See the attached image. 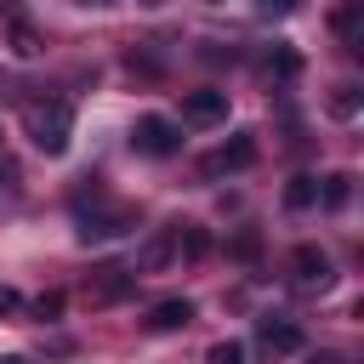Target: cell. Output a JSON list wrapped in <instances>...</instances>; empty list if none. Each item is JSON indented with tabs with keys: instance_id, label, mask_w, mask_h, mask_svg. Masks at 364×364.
Instances as JSON below:
<instances>
[{
	"instance_id": "13",
	"label": "cell",
	"mask_w": 364,
	"mask_h": 364,
	"mask_svg": "<svg viewBox=\"0 0 364 364\" xmlns=\"http://www.w3.org/2000/svg\"><path fill=\"white\" fill-rule=\"evenodd\" d=\"M313 205H318V176H307V171L290 176L284 182V210H313Z\"/></svg>"
},
{
	"instance_id": "2",
	"label": "cell",
	"mask_w": 364,
	"mask_h": 364,
	"mask_svg": "<svg viewBox=\"0 0 364 364\" xmlns=\"http://www.w3.org/2000/svg\"><path fill=\"white\" fill-rule=\"evenodd\" d=\"M74 222H80V228H74L80 245H108V239H125V233L136 228V210H131V205H97V210H80Z\"/></svg>"
},
{
	"instance_id": "7",
	"label": "cell",
	"mask_w": 364,
	"mask_h": 364,
	"mask_svg": "<svg viewBox=\"0 0 364 364\" xmlns=\"http://www.w3.org/2000/svg\"><path fill=\"white\" fill-rule=\"evenodd\" d=\"M182 119L188 125H222L228 119V91H182Z\"/></svg>"
},
{
	"instance_id": "11",
	"label": "cell",
	"mask_w": 364,
	"mask_h": 364,
	"mask_svg": "<svg viewBox=\"0 0 364 364\" xmlns=\"http://www.w3.org/2000/svg\"><path fill=\"white\" fill-rule=\"evenodd\" d=\"M353 199V171H330V176H318V205L324 210H341Z\"/></svg>"
},
{
	"instance_id": "22",
	"label": "cell",
	"mask_w": 364,
	"mask_h": 364,
	"mask_svg": "<svg viewBox=\"0 0 364 364\" xmlns=\"http://www.w3.org/2000/svg\"><path fill=\"white\" fill-rule=\"evenodd\" d=\"M0 364H28V358H23V353H6V358H0Z\"/></svg>"
},
{
	"instance_id": "12",
	"label": "cell",
	"mask_w": 364,
	"mask_h": 364,
	"mask_svg": "<svg viewBox=\"0 0 364 364\" xmlns=\"http://www.w3.org/2000/svg\"><path fill=\"white\" fill-rule=\"evenodd\" d=\"M262 74H267V80H296V74H301V51H296V46H273L267 63H262Z\"/></svg>"
},
{
	"instance_id": "16",
	"label": "cell",
	"mask_w": 364,
	"mask_h": 364,
	"mask_svg": "<svg viewBox=\"0 0 364 364\" xmlns=\"http://www.w3.org/2000/svg\"><path fill=\"white\" fill-rule=\"evenodd\" d=\"M11 51H17V57H40V34H34L23 17H11Z\"/></svg>"
},
{
	"instance_id": "1",
	"label": "cell",
	"mask_w": 364,
	"mask_h": 364,
	"mask_svg": "<svg viewBox=\"0 0 364 364\" xmlns=\"http://www.w3.org/2000/svg\"><path fill=\"white\" fill-rule=\"evenodd\" d=\"M23 131L40 154H68V136H74V108L63 97H34L23 102Z\"/></svg>"
},
{
	"instance_id": "6",
	"label": "cell",
	"mask_w": 364,
	"mask_h": 364,
	"mask_svg": "<svg viewBox=\"0 0 364 364\" xmlns=\"http://www.w3.org/2000/svg\"><path fill=\"white\" fill-rule=\"evenodd\" d=\"M250 165H256V136H250V131H233V136L205 159L210 176H222V171H250Z\"/></svg>"
},
{
	"instance_id": "10",
	"label": "cell",
	"mask_w": 364,
	"mask_h": 364,
	"mask_svg": "<svg viewBox=\"0 0 364 364\" xmlns=\"http://www.w3.org/2000/svg\"><path fill=\"white\" fill-rule=\"evenodd\" d=\"M188 324H193V301L188 296H171V301H159L148 313V330L154 336H171V330H188Z\"/></svg>"
},
{
	"instance_id": "5",
	"label": "cell",
	"mask_w": 364,
	"mask_h": 364,
	"mask_svg": "<svg viewBox=\"0 0 364 364\" xmlns=\"http://www.w3.org/2000/svg\"><path fill=\"white\" fill-rule=\"evenodd\" d=\"M136 290V273L131 267H97V279L85 284V301L91 307H114V301H125Z\"/></svg>"
},
{
	"instance_id": "18",
	"label": "cell",
	"mask_w": 364,
	"mask_h": 364,
	"mask_svg": "<svg viewBox=\"0 0 364 364\" xmlns=\"http://www.w3.org/2000/svg\"><path fill=\"white\" fill-rule=\"evenodd\" d=\"M205 364H245V347H239V341H216V347L205 353Z\"/></svg>"
},
{
	"instance_id": "15",
	"label": "cell",
	"mask_w": 364,
	"mask_h": 364,
	"mask_svg": "<svg viewBox=\"0 0 364 364\" xmlns=\"http://www.w3.org/2000/svg\"><path fill=\"white\" fill-rule=\"evenodd\" d=\"M358 102H364V91H358V85H336V91H330V114H336V119H353V114H358Z\"/></svg>"
},
{
	"instance_id": "19",
	"label": "cell",
	"mask_w": 364,
	"mask_h": 364,
	"mask_svg": "<svg viewBox=\"0 0 364 364\" xmlns=\"http://www.w3.org/2000/svg\"><path fill=\"white\" fill-rule=\"evenodd\" d=\"M63 313V290H46L40 301H34V318H57Z\"/></svg>"
},
{
	"instance_id": "8",
	"label": "cell",
	"mask_w": 364,
	"mask_h": 364,
	"mask_svg": "<svg viewBox=\"0 0 364 364\" xmlns=\"http://www.w3.org/2000/svg\"><path fill=\"white\" fill-rule=\"evenodd\" d=\"M256 341L267 353H301V324L284 313H267V318H256Z\"/></svg>"
},
{
	"instance_id": "4",
	"label": "cell",
	"mask_w": 364,
	"mask_h": 364,
	"mask_svg": "<svg viewBox=\"0 0 364 364\" xmlns=\"http://www.w3.org/2000/svg\"><path fill=\"white\" fill-rule=\"evenodd\" d=\"M290 279H296L301 290H330V284H336V262H330L318 245H296V250H290Z\"/></svg>"
},
{
	"instance_id": "20",
	"label": "cell",
	"mask_w": 364,
	"mask_h": 364,
	"mask_svg": "<svg viewBox=\"0 0 364 364\" xmlns=\"http://www.w3.org/2000/svg\"><path fill=\"white\" fill-rule=\"evenodd\" d=\"M336 28H341V40H353L358 46V11L347 6V11H336Z\"/></svg>"
},
{
	"instance_id": "17",
	"label": "cell",
	"mask_w": 364,
	"mask_h": 364,
	"mask_svg": "<svg viewBox=\"0 0 364 364\" xmlns=\"http://www.w3.org/2000/svg\"><path fill=\"white\" fill-rule=\"evenodd\" d=\"M228 250H233V256H239V262H256V256H262V233H256V228H239V233H233V245H228Z\"/></svg>"
},
{
	"instance_id": "3",
	"label": "cell",
	"mask_w": 364,
	"mask_h": 364,
	"mask_svg": "<svg viewBox=\"0 0 364 364\" xmlns=\"http://www.w3.org/2000/svg\"><path fill=\"white\" fill-rule=\"evenodd\" d=\"M131 148L148 154V159H171V154H182V125L165 119V114H142L131 125Z\"/></svg>"
},
{
	"instance_id": "21",
	"label": "cell",
	"mask_w": 364,
	"mask_h": 364,
	"mask_svg": "<svg viewBox=\"0 0 364 364\" xmlns=\"http://www.w3.org/2000/svg\"><path fill=\"white\" fill-rule=\"evenodd\" d=\"M307 364H347V358H341V353H313Z\"/></svg>"
},
{
	"instance_id": "24",
	"label": "cell",
	"mask_w": 364,
	"mask_h": 364,
	"mask_svg": "<svg viewBox=\"0 0 364 364\" xmlns=\"http://www.w3.org/2000/svg\"><path fill=\"white\" fill-rule=\"evenodd\" d=\"M0 91H6V85H0Z\"/></svg>"
},
{
	"instance_id": "14",
	"label": "cell",
	"mask_w": 364,
	"mask_h": 364,
	"mask_svg": "<svg viewBox=\"0 0 364 364\" xmlns=\"http://www.w3.org/2000/svg\"><path fill=\"white\" fill-rule=\"evenodd\" d=\"M176 256H188V262H205V256H210V233H205L199 222H188V228L176 233Z\"/></svg>"
},
{
	"instance_id": "23",
	"label": "cell",
	"mask_w": 364,
	"mask_h": 364,
	"mask_svg": "<svg viewBox=\"0 0 364 364\" xmlns=\"http://www.w3.org/2000/svg\"><path fill=\"white\" fill-rule=\"evenodd\" d=\"M0 154H6V136H0Z\"/></svg>"
},
{
	"instance_id": "9",
	"label": "cell",
	"mask_w": 364,
	"mask_h": 364,
	"mask_svg": "<svg viewBox=\"0 0 364 364\" xmlns=\"http://www.w3.org/2000/svg\"><path fill=\"white\" fill-rule=\"evenodd\" d=\"M171 262H176V239H171V233H154V239H142V245H136L131 273H136V279H142V273H165Z\"/></svg>"
}]
</instances>
